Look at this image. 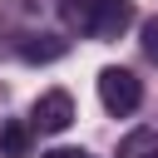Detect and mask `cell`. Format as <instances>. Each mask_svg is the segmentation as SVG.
<instances>
[{
  "mask_svg": "<svg viewBox=\"0 0 158 158\" xmlns=\"http://www.w3.org/2000/svg\"><path fill=\"white\" fill-rule=\"evenodd\" d=\"M40 158H89V153H79V148H49V153H40Z\"/></svg>",
  "mask_w": 158,
  "mask_h": 158,
  "instance_id": "9c48e42d",
  "label": "cell"
},
{
  "mask_svg": "<svg viewBox=\"0 0 158 158\" xmlns=\"http://www.w3.org/2000/svg\"><path fill=\"white\" fill-rule=\"evenodd\" d=\"M99 10H104V0H59L64 25L79 30V35H94V30H99Z\"/></svg>",
  "mask_w": 158,
  "mask_h": 158,
  "instance_id": "5b68a950",
  "label": "cell"
},
{
  "mask_svg": "<svg viewBox=\"0 0 158 158\" xmlns=\"http://www.w3.org/2000/svg\"><path fill=\"white\" fill-rule=\"evenodd\" d=\"M118 158H158V133L153 128H133L118 143Z\"/></svg>",
  "mask_w": 158,
  "mask_h": 158,
  "instance_id": "8992f818",
  "label": "cell"
},
{
  "mask_svg": "<svg viewBox=\"0 0 158 158\" xmlns=\"http://www.w3.org/2000/svg\"><path fill=\"white\" fill-rule=\"evenodd\" d=\"M143 54H148V59H158V15L143 25Z\"/></svg>",
  "mask_w": 158,
  "mask_h": 158,
  "instance_id": "ba28073f",
  "label": "cell"
},
{
  "mask_svg": "<svg viewBox=\"0 0 158 158\" xmlns=\"http://www.w3.org/2000/svg\"><path fill=\"white\" fill-rule=\"evenodd\" d=\"M128 25H133V5H128V0H104L94 40H118V35L128 30Z\"/></svg>",
  "mask_w": 158,
  "mask_h": 158,
  "instance_id": "277c9868",
  "label": "cell"
},
{
  "mask_svg": "<svg viewBox=\"0 0 158 158\" xmlns=\"http://www.w3.org/2000/svg\"><path fill=\"white\" fill-rule=\"evenodd\" d=\"M30 123H35L40 133H64V128L74 123V99H69L64 89L40 94V99H35V109H30Z\"/></svg>",
  "mask_w": 158,
  "mask_h": 158,
  "instance_id": "7a4b0ae2",
  "label": "cell"
},
{
  "mask_svg": "<svg viewBox=\"0 0 158 158\" xmlns=\"http://www.w3.org/2000/svg\"><path fill=\"white\" fill-rule=\"evenodd\" d=\"M64 54H69V40H59V35H25L20 40V59H30V64H49Z\"/></svg>",
  "mask_w": 158,
  "mask_h": 158,
  "instance_id": "3957f363",
  "label": "cell"
},
{
  "mask_svg": "<svg viewBox=\"0 0 158 158\" xmlns=\"http://www.w3.org/2000/svg\"><path fill=\"white\" fill-rule=\"evenodd\" d=\"M99 99H104V109L109 114H133L138 104H143V84H138V74L133 69H118V64H109V69H99Z\"/></svg>",
  "mask_w": 158,
  "mask_h": 158,
  "instance_id": "6da1fadb",
  "label": "cell"
},
{
  "mask_svg": "<svg viewBox=\"0 0 158 158\" xmlns=\"http://www.w3.org/2000/svg\"><path fill=\"white\" fill-rule=\"evenodd\" d=\"M30 153V128L25 123H5L0 128V158H25Z\"/></svg>",
  "mask_w": 158,
  "mask_h": 158,
  "instance_id": "52a82bcc",
  "label": "cell"
}]
</instances>
